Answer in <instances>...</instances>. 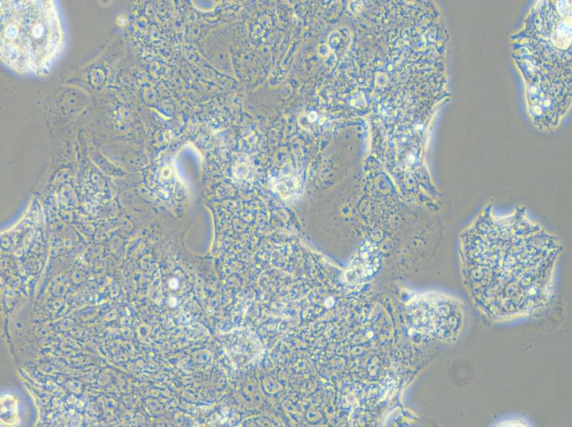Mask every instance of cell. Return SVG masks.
<instances>
[{
  "label": "cell",
  "mask_w": 572,
  "mask_h": 427,
  "mask_svg": "<svg viewBox=\"0 0 572 427\" xmlns=\"http://www.w3.org/2000/svg\"><path fill=\"white\" fill-rule=\"evenodd\" d=\"M63 33L51 1H1V58L19 73L41 71L59 52Z\"/></svg>",
  "instance_id": "obj_1"
},
{
  "label": "cell",
  "mask_w": 572,
  "mask_h": 427,
  "mask_svg": "<svg viewBox=\"0 0 572 427\" xmlns=\"http://www.w3.org/2000/svg\"><path fill=\"white\" fill-rule=\"evenodd\" d=\"M1 418L9 424L17 422L16 403L12 396H6L1 400Z\"/></svg>",
  "instance_id": "obj_2"
}]
</instances>
